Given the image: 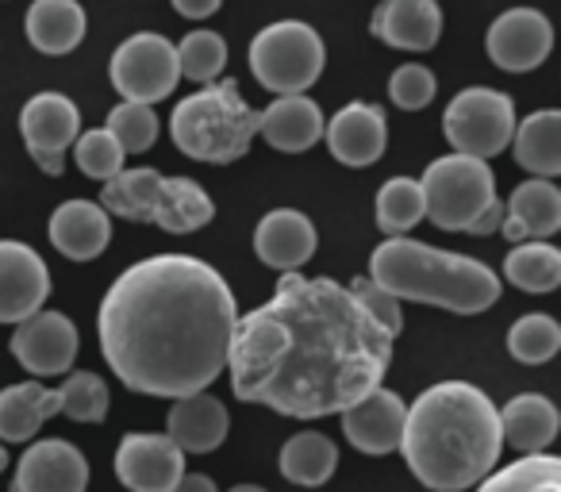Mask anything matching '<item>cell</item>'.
Segmentation results:
<instances>
[{"mask_svg":"<svg viewBox=\"0 0 561 492\" xmlns=\"http://www.w3.org/2000/svg\"><path fill=\"white\" fill-rule=\"evenodd\" d=\"M389 366L392 335L354 293L300 270L280 274L273 297L239 316L227 351L234 397L289 420L346 412L385 381Z\"/></svg>","mask_w":561,"mask_h":492,"instance_id":"obj_1","label":"cell"},{"mask_svg":"<svg viewBox=\"0 0 561 492\" xmlns=\"http://www.w3.org/2000/svg\"><path fill=\"white\" fill-rule=\"evenodd\" d=\"M239 305L216 266L154 254L112 282L96 316L108 369L142 397L204 392L227 369Z\"/></svg>","mask_w":561,"mask_h":492,"instance_id":"obj_2","label":"cell"},{"mask_svg":"<svg viewBox=\"0 0 561 492\" xmlns=\"http://www.w3.org/2000/svg\"><path fill=\"white\" fill-rule=\"evenodd\" d=\"M397 450L423 489L466 492L500 461V408L477 385L438 381L412 400Z\"/></svg>","mask_w":561,"mask_h":492,"instance_id":"obj_3","label":"cell"},{"mask_svg":"<svg viewBox=\"0 0 561 492\" xmlns=\"http://www.w3.org/2000/svg\"><path fill=\"white\" fill-rule=\"evenodd\" d=\"M369 277L397 300L477 316L500 300V277L469 254L438 251L408 234H389L369 259Z\"/></svg>","mask_w":561,"mask_h":492,"instance_id":"obj_4","label":"cell"},{"mask_svg":"<svg viewBox=\"0 0 561 492\" xmlns=\"http://www.w3.org/2000/svg\"><path fill=\"white\" fill-rule=\"evenodd\" d=\"M170 135L193 162L227 165L239 162L257 135V112L242 101L239 81H211L173 108Z\"/></svg>","mask_w":561,"mask_h":492,"instance_id":"obj_5","label":"cell"},{"mask_svg":"<svg viewBox=\"0 0 561 492\" xmlns=\"http://www.w3.org/2000/svg\"><path fill=\"white\" fill-rule=\"evenodd\" d=\"M101 208L131 224H154L170 234H193L216 216V204L196 181L165 178L150 165L119 170L116 178L104 181Z\"/></svg>","mask_w":561,"mask_h":492,"instance_id":"obj_6","label":"cell"},{"mask_svg":"<svg viewBox=\"0 0 561 492\" xmlns=\"http://www.w3.org/2000/svg\"><path fill=\"white\" fill-rule=\"evenodd\" d=\"M250 73L262 89L285 96V93H308L320 81L328 47L320 32L300 20H277L262 27L250 43Z\"/></svg>","mask_w":561,"mask_h":492,"instance_id":"obj_7","label":"cell"},{"mask_svg":"<svg viewBox=\"0 0 561 492\" xmlns=\"http://www.w3.org/2000/svg\"><path fill=\"white\" fill-rule=\"evenodd\" d=\"M423 204L427 219L443 231H466L473 216H481L484 204L496 196V178L489 162L473 155H446L423 170Z\"/></svg>","mask_w":561,"mask_h":492,"instance_id":"obj_8","label":"cell"},{"mask_svg":"<svg viewBox=\"0 0 561 492\" xmlns=\"http://www.w3.org/2000/svg\"><path fill=\"white\" fill-rule=\"evenodd\" d=\"M515 104L507 93H496L489 85L461 89L443 112V135L454 147V155H473L489 162L492 155L507 150L515 131Z\"/></svg>","mask_w":561,"mask_h":492,"instance_id":"obj_9","label":"cell"},{"mask_svg":"<svg viewBox=\"0 0 561 492\" xmlns=\"http://www.w3.org/2000/svg\"><path fill=\"white\" fill-rule=\"evenodd\" d=\"M178 47L158 32H139L124 39L112 55V85L124 101L158 104L178 89Z\"/></svg>","mask_w":561,"mask_h":492,"instance_id":"obj_10","label":"cell"},{"mask_svg":"<svg viewBox=\"0 0 561 492\" xmlns=\"http://www.w3.org/2000/svg\"><path fill=\"white\" fill-rule=\"evenodd\" d=\"M20 131L35 165L58 178L66 170V150L81 135V112L66 93H35L20 112Z\"/></svg>","mask_w":561,"mask_h":492,"instance_id":"obj_11","label":"cell"},{"mask_svg":"<svg viewBox=\"0 0 561 492\" xmlns=\"http://www.w3.org/2000/svg\"><path fill=\"white\" fill-rule=\"evenodd\" d=\"M185 473V450L170 435L135 431L116 446V477L131 492H173Z\"/></svg>","mask_w":561,"mask_h":492,"instance_id":"obj_12","label":"cell"},{"mask_svg":"<svg viewBox=\"0 0 561 492\" xmlns=\"http://www.w3.org/2000/svg\"><path fill=\"white\" fill-rule=\"evenodd\" d=\"M78 328L62 312H32L16 323L12 335V358L32 377H62L78 358Z\"/></svg>","mask_w":561,"mask_h":492,"instance_id":"obj_13","label":"cell"},{"mask_svg":"<svg viewBox=\"0 0 561 492\" xmlns=\"http://www.w3.org/2000/svg\"><path fill=\"white\" fill-rule=\"evenodd\" d=\"M489 58L507 73H527L550 58L553 27L538 9H507L504 16L492 20L489 27Z\"/></svg>","mask_w":561,"mask_h":492,"instance_id":"obj_14","label":"cell"},{"mask_svg":"<svg viewBox=\"0 0 561 492\" xmlns=\"http://www.w3.org/2000/svg\"><path fill=\"white\" fill-rule=\"evenodd\" d=\"M50 297V270L35 247L0 239V323H20Z\"/></svg>","mask_w":561,"mask_h":492,"instance_id":"obj_15","label":"cell"},{"mask_svg":"<svg viewBox=\"0 0 561 492\" xmlns=\"http://www.w3.org/2000/svg\"><path fill=\"white\" fill-rule=\"evenodd\" d=\"M89 461L66 438H39L24 450L9 492H85Z\"/></svg>","mask_w":561,"mask_h":492,"instance_id":"obj_16","label":"cell"},{"mask_svg":"<svg viewBox=\"0 0 561 492\" xmlns=\"http://www.w3.org/2000/svg\"><path fill=\"white\" fill-rule=\"evenodd\" d=\"M320 247L316 224L297 208H273L254 227V254L262 266L277 270V274H293V270L308 266Z\"/></svg>","mask_w":561,"mask_h":492,"instance_id":"obj_17","label":"cell"},{"mask_svg":"<svg viewBox=\"0 0 561 492\" xmlns=\"http://www.w3.org/2000/svg\"><path fill=\"white\" fill-rule=\"evenodd\" d=\"M323 139L339 162L362 170V165H374L389 147V119L377 104L354 101L323 124Z\"/></svg>","mask_w":561,"mask_h":492,"instance_id":"obj_18","label":"cell"},{"mask_svg":"<svg viewBox=\"0 0 561 492\" xmlns=\"http://www.w3.org/2000/svg\"><path fill=\"white\" fill-rule=\"evenodd\" d=\"M343 415V435L354 450L362 454H392L400 446V435H404V415L408 404L397 397L392 389L377 385L369 397H362L358 404H351Z\"/></svg>","mask_w":561,"mask_h":492,"instance_id":"obj_19","label":"cell"},{"mask_svg":"<svg viewBox=\"0 0 561 492\" xmlns=\"http://www.w3.org/2000/svg\"><path fill=\"white\" fill-rule=\"evenodd\" d=\"M323 112L308 93H285L257 112V135L280 155H305L323 139Z\"/></svg>","mask_w":561,"mask_h":492,"instance_id":"obj_20","label":"cell"},{"mask_svg":"<svg viewBox=\"0 0 561 492\" xmlns=\"http://www.w3.org/2000/svg\"><path fill=\"white\" fill-rule=\"evenodd\" d=\"M369 32L397 50H431L443 35V9L438 0H381L369 20Z\"/></svg>","mask_w":561,"mask_h":492,"instance_id":"obj_21","label":"cell"},{"mask_svg":"<svg viewBox=\"0 0 561 492\" xmlns=\"http://www.w3.org/2000/svg\"><path fill=\"white\" fill-rule=\"evenodd\" d=\"M50 242L70 262H93L108 251L112 216L96 201H66L50 216Z\"/></svg>","mask_w":561,"mask_h":492,"instance_id":"obj_22","label":"cell"},{"mask_svg":"<svg viewBox=\"0 0 561 492\" xmlns=\"http://www.w3.org/2000/svg\"><path fill=\"white\" fill-rule=\"evenodd\" d=\"M227 427H231V415H227L224 400L211 392L178 397L165 415V435L185 454H211L216 446H224Z\"/></svg>","mask_w":561,"mask_h":492,"instance_id":"obj_23","label":"cell"},{"mask_svg":"<svg viewBox=\"0 0 561 492\" xmlns=\"http://www.w3.org/2000/svg\"><path fill=\"white\" fill-rule=\"evenodd\" d=\"M561 227V188L550 178H530L515 185V193L504 204V231L507 242L550 239Z\"/></svg>","mask_w":561,"mask_h":492,"instance_id":"obj_24","label":"cell"},{"mask_svg":"<svg viewBox=\"0 0 561 492\" xmlns=\"http://www.w3.org/2000/svg\"><path fill=\"white\" fill-rule=\"evenodd\" d=\"M62 412L58 389H43L39 381H20L0 389V443H32L47 420Z\"/></svg>","mask_w":561,"mask_h":492,"instance_id":"obj_25","label":"cell"},{"mask_svg":"<svg viewBox=\"0 0 561 492\" xmlns=\"http://www.w3.org/2000/svg\"><path fill=\"white\" fill-rule=\"evenodd\" d=\"M24 32L39 55H70L85 39V9L78 0H32Z\"/></svg>","mask_w":561,"mask_h":492,"instance_id":"obj_26","label":"cell"},{"mask_svg":"<svg viewBox=\"0 0 561 492\" xmlns=\"http://www.w3.org/2000/svg\"><path fill=\"white\" fill-rule=\"evenodd\" d=\"M561 415L553 408V400H546L542 392H519L504 404L500 412V431L504 443L515 446L519 454H542L546 446L558 438Z\"/></svg>","mask_w":561,"mask_h":492,"instance_id":"obj_27","label":"cell"},{"mask_svg":"<svg viewBox=\"0 0 561 492\" xmlns=\"http://www.w3.org/2000/svg\"><path fill=\"white\" fill-rule=\"evenodd\" d=\"M515 162L530 173V178H558L561 173V112L542 108L530 112L523 124H515L512 142Z\"/></svg>","mask_w":561,"mask_h":492,"instance_id":"obj_28","label":"cell"},{"mask_svg":"<svg viewBox=\"0 0 561 492\" xmlns=\"http://www.w3.org/2000/svg\"><path fill=\"white\" fill-rule=\"evenodd\" d=\"M335 466H339V446L331 443L328 435H320V431H300V435H293L289 443L280 446V458H277L280 477L300 484V489H320V484H328Z\"/></svg>","mask_w":561,"mask_h":492,"instance_id":"obj_29","label":"cell"},{"mask_svg":"<svg viewBox=\"0 0 561 492\" xmlns=\"http://www.w3.org/2000/svg\"><path fill=\"white\" fill-rule=\"evenodd\" d=\"M504 277L523 293H553L561 285V251L546 239L512 242L504 259Z\"/></svg>","mask_w":561,"mask_h":492,"instance_id":"obj_30","label":"cell"},{"mask_svg":"<svg viewBox=\"0 0 561 492\" xmlns=\"http://www.w3.org/2000/svg\"><path fill=\"white\" fill-rule=\"evenodd\" d=\"M477 492H561V458L546 450L523 454L512 466H500L481 477Z\"/></svg>","mask_w":561,"mask_h":492,"instance_id":"obj_31","label":"cell"},{"mask_svg":"<svg viewBox=\"0 0 561 492\" xmlns=\"http://www.w3.org/2000/svg\"><path fill=\"white\" fill-rule=\"evenodd\" d=\"M420 219H427L423 185L415 178H389L377 193V227L385 234H408Z\"/></svg>","mask_w":561,"mask_h":492,"instance_id":"obj_32","label":"cell"},{"mask_svg":"<svg viewBox=\"0 0 561 492\" xmlns=\"http://www.w3.org/2000/svg\"><path fill=\"white\" fill-rule=\"evenodd\" d=\"M507 351H512V358L523 362V366H542V362H550L553 354L561 351L558 320L542 312H530V316H523V320H515L512 331H507Z\"/></svg>","mask_w":561,"mask_h":492,"instance_id":"obj_33","label":"cell"},{"mask_svg":"<svg viewBox=\"0 0 561 492\" xmlns=\"http://www.w3.org/2000/svg\"><path fill=\"white\" fill-rule=\"evenodd\" d=\"M178 66H181V78L196 81V85H211L219 81L227 66V43L219 32H188L185 39L178 43Z\"/></svg>","mask_w":561,"mask_h":492,"instance_id":"obj_34","label":"cell"},{"mask_svg":"<svg viewBox=\"0 0 561 492\" xmlns=\"http://www.w3.org/2000/svg\"><path fill=\"white\" fill-rule=\"evenodd\" d=\"M104 131L119 142L124 155H142V150L154 147L158 139V116L154 104H139V101H124L108 112V124Z\"/></svg>","mask_w":561,"mask_h":492,"instance_id":"obj_35","label":"cell"},{"mask_svg":"<svg viewBox=\"0 0 561 492\" xmlns=\"http://www.w3.org/2000/svg\"><path fill=\"white\" fill-rule=\"evenodd\" d=\"M58 397H62L58 415H70L73 423H104V415H108V385L89 369L66 377Z\"/></svg>","mask_w":561,"mask_h":492,"instance_id":"obj_36","label":"cell"},{"mask_svg":"<svg viewBox=\"0 0 561 492\" xmlns=\"http://www.w3.org/2000/svg\"><path fill=\"white\" fill-rule=\"evenodd\" d=\"M124 150H119V142L112 139L104 127H93V131H81L78 139H73V162H78V170L85 173V178L93 181H108L116 178L119 170H124Z\"/></svg>","mask_w":561,"mask_h":492,"instance_id":"obj_37","label":"cell"},{"mask_svg":"<svg viewBox=\"0 0 561 492\" xmlns=\"http://www.w3.org/2000/svg\"><path fill=\"white\" fill-rule=\"evenodd\" d=\"M346 289L354 293V300H358L362 308L369 312V320H377L385 331H389L392 339L404 331V300H397L389 289H381V285L374 282V277H358V282H351Z\"/></svg>","mask_w":561,"mask_h":492,"instance_id":"obj_38","label":"cell"},{"mask_svg":"<svg viewBox=\"0 0 561 492\" xmlns=\"http://www.w3.org/2000/svg\"><path fill=\"white\" fill-rule=\"evenodd\" d=\"M435 93H438L435 73H431L427 66H420V62L400 66V70L389 78V96H392V104H397V108H404V112L427 108V104L435 101Z\"/></svg>","mask_w":561,"mask_h":492,"instance_id":"obj_39","label":"cell"},{"mask_svg":"<svg viewBox=\"0 0 561 492\" xmlns=\"http://www.w3.org/2000/svg\"><path fill=\"white\" fill-rule=\"evenodd\" d=\"M500 224H504V201H500V196H492V201L481 208V216H473V224H469L466 231L469 234H496Z\"/></svg>","mask_w":561,"mask_h":492,"instance_id":"obj_40","label":"cell"},{"mask_svg":"<svg viewBox=\"0 0 561 492\" xmlns=\"http://www.w3.org/2000/svg\"><path fill=\"white\" fill-rule=\"evenodd\" d=\"M219 4H224V0H173V9H178L185 20H208Z\"/></svg>","mask_w":561,"mask_h":492,"instance_id":"obj_41","label":"cell"},{"mask_svg":"<svg viewBox=\"0 0 561 492\" xmlns=\"http://www.w3.org/2000/svg\"><path fill=\"white\" fill-rule=\"evenodd\" d=\"M173 492H219V489L208 473H181V481L173 484Z\"/></svg>","mask_w":561,"mask_h":492,"instance_id":"obj_42","label":"cell"},{"mask_svg":"<svg viewBox=\"0 0 561 492\" xmlns=\"http://www.w3.org/2000/svg\"><path fill=\"white\" fill-rule=\"evenodd\" d=\"M227 492H265V489H257V484H234V489H227Z\"/></svg>","mask_w":561,"mask_h":492,"instance_id":"obj_43","label":"cell"},{"mask_svg":"<svg viewBox=\"0 0 561 492\" xmlns=\"http://www.w3.org/2000/svg\"><path fill=\"white\" fill-rule=\"evenodd\" d=\"M4 469H9V450L0 446V473H4Z\"/></svg>","mask_w":561,"mask_h":492,"instance_id":"obj_44","label":"cell"}]
</instances>
